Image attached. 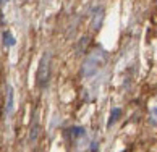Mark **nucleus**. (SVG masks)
Masks as SVG:
<instances>
[{"instance_id":"20e7f679","label":"nucleus","mask_w":157,"mask_h":152,"mask_svg":"<svg viewBox=\"0 0 157 152\" xmlns=\"http://www.w3.org/2000/svg\"><path fill=\"white\" fill-rule=\"evenodd\" d=\"M102 21H104V10L102 8H97L96 13L92 15V21H91V28L94 31H99L102 26Z\"/></svg>"},{"instance_id":"39448f33","label":"nucleus","mask_w":157,"mask_h":152,"mask_svg":"<svg viewBox=\"0 0 157 152\" xmlns=\"http://www.w3.org/2000/svg\"><path fill=\"white\" fill-rule=\"evenodd\" d=\"M13 110V89L11 86H7V105H5V113L10 115Z\"/></svg>"},{"instance_id":"f257e3e1","label":"nucleus","mask_w":157,"mask_h":152,"mask_svg":"<svg viewBox=\"0 0 157 152\" xmlns=\"http://www.w3.org/2000/svg\"><path fill=\"white\" fill-rule=\"evenodd\" d=\"M107 62V52L101 49V47H96L94 50L88 55V58L84 60L83 66H81V74L84 78H89V76H94L99 70L104 66V63Z\"/></svg>"},{"instance_id":"7ed1b4c3","label":"nucleus","mask_w":157,"mask_h":152,"mask_svg":"<svg viewBox=\"0 0 157 152\" xmlns=\"http://www.w3.org/2000/svg\"><path fill=\"white\" fill-rule=\"evenodd\" d=\"M67 138H68V141L71 142V144H76L78 141H83V139L86 138L84 128H81V126H71L67 131Z\"/></svg>"},{"instance_id":"9d476101","label":"nucleus","mask_w":157,"mask_h":152,"mask_svg":"<svg viewBox=\"0 0 157 152\" xmlns=\"http://www.w3.org/2000/svg\"><path fill=\"white\" fill-rule=\"evenodd\" d=\"M149 120H151V123L157 126V105L151 110V115H149Z\"/></svg>"},{"instance_id":"f03ea898","label":"nucleus","mask_w":157,"mask_h":152,"mask_svg":"<svg viewBox=\"0 0 157 152\" xmlns=\"http://www.w3.org/2000/svg\"><path fill=\"white\" fill-rule=\"evenodd\" d=\"M50 76H52V57L49 52L40 57V62H39V68H37V74H36V79H37V86L40 89L49 86V81H50Z\"/></svg>"},{"instance_id":"6e6552de","label":"nucleus","mask_w":157,"mask_h":152,"mask_svg":"<svg viewBox=\"0 0 157 152\" xmlns=\"http://www.w3.org/2000/svg\"><path fill=\"white\" fill-rule=\"evenodd\" d=\"M120 113H121V110L118 108V107H115V108H112V113H110V120H109V126H112L115 121L118 120V116H120Z\"/></svg>"},{"instance_id":"423d86ee","label":"nucleus","mask_w":157,"mask_h":152,"mask_svg":"<svg viewBox=\"0 0 157 152\" xmlns=\"http://www.w3.org/2000/svg\"><path fill=\"white\" fill-rule=\"evenodd\" d=\"M88 45H89V37H88V36H84L83 39L79 40V44H78V47H76V52H78L79 55H83Z\"/></svg>"},{"instance_id":"1a4fd4ad","label":"nucleus","mask_w":157,"mask_h":152,"mask_svg":"<svg viewBox=\"0 0 157 152\" xmlns=\"http://www.w3.org/2000/svg\"><path fill=\"white\" fill-rule=\"evenodd\" d=\"M37 133H39V128H37V120L34 118V121H33V128H31V134H29V139H31V141H36Z\"/></svg>"},{"instance_id":"0eeeda50","label":"nucleus","mask_w":157,"mask_h":152,"mask_svg":"<svg viewBox=\"0 0 157 152\" xmlns=\"http://www.w3.org/2000/svg\"><path fill=\"white\" fill-rule=\"evenodd\" d=\"M3 44L7 45V47H11V45H15V37L11 36L10 31H3Z\"/></svg>"}]
</instances>
